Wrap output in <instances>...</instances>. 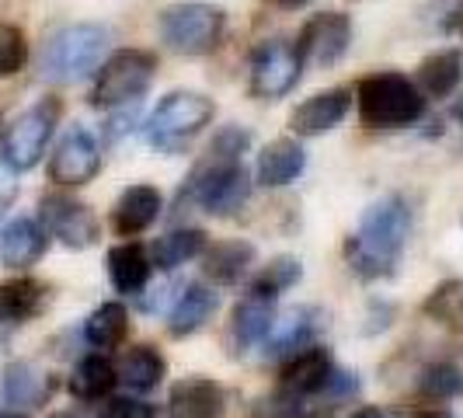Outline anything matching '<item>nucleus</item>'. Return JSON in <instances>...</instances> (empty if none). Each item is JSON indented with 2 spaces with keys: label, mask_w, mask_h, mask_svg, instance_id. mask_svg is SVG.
I'll return each instance as SVG.
<instances>
[{
  "label": "nucleus",
  "mask_w": 463,
  "mask_h": 418,
  "mask_svg": "<svg viewBox=\"0 0 463 418\" xmlns=\"http://www.w3.org/2000/svg\"><path fill=\"white\" fill-rule=\"evenodd\" d=\"M251 147V133L241 126L220 129L209 154L192 167L182 203H195L209 216H233L251 195V178L244 167V150Z\"/></svg>",
  "instance_id": "1"
},
{
  "label": "nucleus",
  "mask_w": 463,
  "mask_h": 418,
  "mask_svg": "<svg viewBox=\"0 0 463 418\" xmlns=\"http://www.w3.org/2000/svg\"><path fill=\"white\" fill-rule=\"evenodd\" d=\"M408 237H411V206L401 195H383L363 213L355 233L345 237L348 269L366 282L391 279L408 248Z\"/></svg>",
  "instance_id": "2"
},
{
  "label": "nucleus",
  "mask_w": 463,
  "mask_h": 418,
  "mask_svg": "<svg viewBox=\"0 0 463 418\" xmlns=\"http://www.w3.org/2000/svg\"><path fill=\"white\" fill-rule=\"evenodd\" d=\"M355 109L370 129H404L425 116V94L404 73L380 70L355 84Z\"/></svg>",
  "instance_id": "3"
},
{
  "label": "nucleus",
  "mask_w": 463,
  "mask_h": 418,
  "mask_svg": "<svg viewBox=\"0 0 463 418\" xmlns=\"http://www.w3.org/2000/svg\"><path fill=\"white\" fill-rule=\"evenodd\" d=\"M109 43L112 32L105 24H67L43 46L39 70L49 84H77L98 73V67L105 63Z\"/></svg>",
  "instance_id": "4"
},
{
  "label": "nucleus",
  "mask_w": 463,
  "mask_h": 418,
  "mask_svg": "<svg viewBox=\"0 0 463 418\" xmlns=\"http://www.w3.org/2000/svg\"><path fill=\"white\" fill-rule=\"evenodd\" d=\"M157 77V56L146 49H118L112 52L94 77L91 105L94 109H118V105H137L150 91Z\"/></svg>",
  "instance_id": "5"
},
{
  "label": "nucleus",
  "mask_w": 463,
  "mask_h": 418,
  "mask_svg": "<svg viewBox=\"0 0 463 418\" xmlns=\"http://www.w3.org/2000/svg\"><path fill=\"white\" fill-rule=\"evenodd\" d=\"M213 116H216L213 98L199 91H171L154 109V116L146 119V139L157 150H178L195 133H203Z\"/></svg>",
  "instance_id": "6"
},
{
  "label": "nucleus",
  "mask_w": 463,
  "mask_h": 418,
  "mask_svg": "<svg viewBox=\"0 0 463 418\" xmlns=\"http://www.w3.org/2000/svg\"><path fill=\"white\" fill-rule=\"evenodd\" d=\"M56 122H60V101L56 98L35 101L28 112H22L7 126V133L0 139V164L7 171H14V175L32 171L35 164L43 161L49 139L56 133Z\"/></svg>",
  "instance_id": "7"
},
{
  "label": "nucleus",
  "mask_w": 463,
  "mask_h": 418,
  "mask_svg": "<svg viewBox=\"0 0 463 418\" xmlns=\"http://www.w3.org/2000/svg\"><path fill=\"white\" fill-rule=\"evenodd\" d=\"M157 24H161V39L175 52L206 56V52L220 46L223 28H227V14L220 7H213V4L188 0V4H171Z\"/></svg>",
  "instance_id": "8"
},
{
  "label": "nucleus",
  "mask_w": 463,
  "mask_h": 418,
  "mask_svg": "<svg viewBox=\"0 0 463 418\" xmlns=\"http://www.w3.org/2000/svg\"><path fill=\"white\" fill-rule=\"evenodd\" d=\"M39 220H43L49 237H56L70 252H84V248H94L101 241V223H98L94 209L88 203L70 199V195H60V192L43 195Z\"/></svg>",
  "instance_id": "9"
},
{
  "label": "nucleus",
  "mask_w": 463,
  "mask_h": 418,
  "mask_svg": "<svg viewBox=\"0 0 463 418\" xmlns=\"http://www.w3.org/2000/svg\"><path fill=\"white\" fill-rule=\"evenodd\" d=\"M300 49L286 39H272V43H261L251 56V94L261 101H279L297 88L300 81Z\"/></svg>",
  "instance_id": "10"
},
{
  "label": "nucleus",
  "mask_w": 463,
  "mask_h": 418,
  "mask_svg": "<svg viewBox=\"0 0 463 418\" xmlns=\"http://www.w3.org/2000/svg\"><path fill=\"white\" fill-rule=\"evenodd\" d=\"M98 171H101V147H98V139L84 126L67 129L63 139L56 143L52 157H49V178L63 188H77L88 185Z\"/></svg>",
  "instance_id": "11"
},
{
  "label": "nucleus",
  "mask_w": 463,
  "mask_h": 418,
  "mask_svg": "<svg viewBox=\"0 0 463 418\" xmlns=\"http://www.w3.org/2000/svg\"><path fill=\"white\" fill-rule=\"evenodd\" d=\"M352 46V22L342 11H325V14H314L310 22L303 24L297 49H300V60L310 67H335Z\"/></svg>",
  "instance_id": "12"
},
{
  "label": "nucleus",
  "mask_w": 463,
  "mask_h": 418,
  "mask_svg": "<svg viewBox=\"0 0 463 418\" xmlns=\"http://www.w3.org/2000/svg\"><path fill=\"white\" fill-rule=\"evenodd\" d=\"M272 321H276V300L248 290L241 297V303L233 307L231 325H227V346H231L233 356H244L248 348L261 346L265 335L272 331Z\"/></svg>",
  "instance_id": "13"
},
{
  "label": "nucleus",
  "mask_w": 463,
  "mask_h": 418,
  "mask_svg": "<svg viewBox=\"0 0 463 418\" xmlns=\"http://www.w3.org/2000/svg\"><path fill=\"white\" fill-rule=\"evenodd\" d=\"M49 233L39 216H11L0 223V265L7 269H32L46 255Z\"/></svg>",
  "instance_id": "14"
},
{
  "label": "nucleus",
  "mask_w": 463,
  "mask_h": 418,
  "mask_svg": "<svg viewBox=\"0 0 463 418\" xmlns=\"http://www.w3.org/2000/svg\"><path fill=\"white\" fill-rule=\"evenodd\" d=\"M325 328V314L317 307H293L289 314H282L272 321V331L265 335V356L272 359H289L293 352L314 346V338Z\"/></svg>",
  "instance_id": "15"
},
{
  "label": "nucleus",
  "mask_w": 463,
  "mask_h": 418,
  "mask_svg": "<svg viewBox=\"0 0 463 418\" xmlns=\"http://www.w3.org/2000/svg\"><path fill=\"white\" fill-rule=\"evenodd\" d=\"M335 370H338V366H335V359L327 356V348L307 346L286 359L282 376H279V387L289 391V394H297V397L325 394V387L331 384Z\"/></svg>",
  "instance_id": "16"
},
{
  "label": "nucleus",
  "mask_w": 463,
  "mask_h": 418,
  "mask_svg": "<svg viewBox=\"0 0 463 418\" xmlns=\"http://www.w3.org/2000/svg\"><path fill=\"white\" fill-rule=\"evenodd\" d=\"M348 112H352V91L348 88H331V91L314 94L303 105H297L293 116H289V129L297 137H321L327 129L342 126Z\"/></svg>",
  "instance_id": "17"
},
{
  "label": "nucleus",
  "mask_w": 463,
  "mask_h": 418,
  "mask_svg": "<svg viewBox=\"0 0 463 418\" xmlns=\"http://www.w3.org/2000/svg\"><path fill=\"white\" fill-rule=\"evenodd\" d=\"M227 408V394L209 376H185L167 391L171 418H220Z\"/></svg>",
  "instance_id": "18"
},
{
  "label": "nucleus",
  "mask_w": 463,
  "mask_h": 418,
  "mask_svg": "<svg viewBox=\"0 0 463 418\" xmlns=\"http://www.w3.org/2000/svg\"><path fill=\"white\" fill-rule=\"evenodd\" d=\"M164 209V195L154 185H129L118 195L116 209H112V227L118 237H139L157 223Z\"/></svg>",
  "instance_id": "19"
},
{
  "label": "nucleus",
  "mask_w": 463,
  "mask_h": 418,
  "mask_svg": "<svg viewBox=\"0 0 463 418\" xmlns=\"http://www.w3.org/2000/svg\"><path fill=\"white\" fill-rule=\"evenodd\" d=\"M255 265V244L251 241H216L203 252V272L216 286H237Z\"/></svg>",
  "instance_id": "20"
},
{
  "label": "nucleus",
  "mask_w": 463,
  "mask_h": 418,
  "mask_svg": "<svg viewBox=\"0 0 463 418\" xmlns=\"http://www.w3.org/2000/svg\"><path fill=\"white\" fill-rule=\"evenodd\" d=\"M216 307H220V297L209 286H203V282L185 286V293H178V300H175L171 314H167L171 338H188V335L203 331L209 318L216 314Z\"/></svg>",
  "instance_id": "21"
},
{
  "label": "nucleus",
  "mask_w": 463,
  "mask_h": 418,
  "mask_svg": "<svg viewBox=\"0 0 463 418\" xmlns=\"http://www.w3.org/2000/svg\"><path fill=\"white\" fill-rule=\"evenodd\" d=\"M150 272H154V261L146 255V248L137 244V241H126V244H116L109 252V279L116 286V293L122 297H139L150 282Z\"/></svg>",
  "instance_id": "22"
},
{
  "label": "nucleus",
  "mask_w": 463,
  "mask_h": 418,
  "mask_svg": "<svg viewBox=\"0 0 463 418\" xmlns=\"http://www.w3.org/2000/svg\"><path fill=\"white\" fill-rule=\"evenodd\" d=\"M307 167V154L297 139H272L258 154V182L265 188H286L293 185Z\"/></svg>",
  "instance_id": "23"
},
{
  "label": "nucleus",
  "mask_w": 463,
  "mask_h": 418,
  "mask_svg": "<svg viewBox=\"0 0 463 418\" xmlns=\"http://www.w3.org/2000/svg\"><path fill=\"white\" fill-rule=\"evenodd\" d=\"M46 307V286L32 276H18L0 282V325L14 328L32 321Z\"/></svg>",
  "instance_id": "24"
},
{
  "label": "nucleus",
  "mask_w": 463,
  "mask_h": 418,
  "mask_svg": "<svg viewBox=\"0 0 463 418\" xmlns=\"http://www.w3.org/2000/svg\"><path fill=\"white\" fill-rule=\"evenodd\" d=\"M116 370H118V380L133 394H150V391L161 387L164 376H167V359L154 346H133L122 356V363H118Z\"/></svg>",
  "instance_id": "25"
},
{
  "label": "nucleus",
  "mask_w": 463,
  "mask_h": 418,
  "mask_svg": "<svg viewBox=\"0 0 463 418\" xmlns=\"http://www.w3.org/2000/svg\"><path fill=\"white\" fill-rule=\"evenodd\" d=\"M206 244H209L206 231H199V227H178V231H167L164 237L154 241L150 261H154V269H161V272H175V269H182L185 261L203 258Z\"/></svg>",
  "instance_id": "26"
},
{
  "label": "nucleus",
  "mask_w": 463,
  "mask_h": 418,
  "mask_svg": "<svg viewBox=\"0 0 463 418\" xmlns=\"http://www.w3.org/2000/svg\"><path fill=\"white\" fill-rule=\"evenodd\" d=\"M116 384H118L116 363L109 356H101V352L84 356L73 366V373H70V394L77 397V401H105V397L116 391Z\"/></svg>",
  "instance_id": "27"
},
{
  "label": "nucleus",
  "mask_w": 463,
  "mask_h": 418,
  "mask_svg": "<svg viewBox=\"0 0 463 418\" xmlns=\"http://www.w3.org/2000/svg\"><path fill=\"white\" fill-rule=\"evenodd\" d=\"M52 394V380L32 363H11L4 370V401L14 408H39Z\"/></svg>",
  "instance_id": "28"
},
{
  "label": "nucleus",
  "mask_w": 463,
  "mask_h": 418,
  "mask_svg": "<svg viewBox=\"0 0 463 418\" xmlns=\"http://www.w3.org/2000/svg\"><path fill=\"white\" fill-rule=\"evenodd\" d=\"M463 81V56L457 49H442L432 52L429 60H421L418 67V88L429 98H449Z\"/></svg>",
  "instance_id": "29"
},
{
  "label": "nucleus",
  "mask_w": 463,
  "mask_h": 418,
  "mask_svg": "<svg viewBox=\"0 0 463 418\" xmlns=\"http://www.w3.org/2000/svg\"><path fill=\"white\" fill-rule=\"evenodd\" d=\"M129 335V314L118 300L94 307L91 318L84 321V338L94 348H118Z\"/></svg>",
  "instance_id": "30"
},
{
  "label": "nucleus",
  "mask_w": 463,
  "mask_h": 418,
  "mask_svg": "<svg viewBox=\"0 0 463 418\" xmlns=\"http://www.w3.org/2000/svg\"><path fill=\"white\" fill-rule=\"evenodd\" d=\"M421 314L429 321H436L439 328H446V331L463 335V279H446V282H439L425 297Z\"/></svg>",
  "instance_id": "31"
},
{
  "label": "nucleus",
  "mask_w": 463,
  "mask_h": 418,
  "mask_svg": "<svg viewBox=\"0 0 463 418\" xmlns=\"http://www.w3.org/2000/svg\"><path fill=\"white\" fill-rule=\"evenodd\" d=\"M303 279V265L300 258H289L282 255L276 261H269L255 279H251V286L248 290H255V293H265V297H272L276 300L279 293H286V290H293L297 282Z\"/></svg>",
  "instance_id": "32"
},
{
  "label": "nucleus",
  "mask_w": 463,
  "mask_h": 418,
  "mask_svg": "<svg viewBox=\"0 0 463 418\" xmlns=\"http://www.w3.org/2000/svg\"><path fill=\"white\" fill-rule=\"evenodd\" d=\"M421 394L429 401H453V397H463V370L453 366V363H436L421 373L418 380Z\"/></svg>",
  "instance_id": "33"
},
{
  "label": "nucleus",
  "mask_w": 463,
  "mask_h": 418,
  "mask_svg": "<svg viewBox=\"0 0 463 418\" xmlns=\"http://www.w3.org/2000/svg\"><path fill=\"white\" fill-rule=\"evenodd\" d=\"M28 63V43L18 24L0 22V77H14Z\"/></svg>",
  "instance_id": "34"
},
{
  "label": "nucleus",
  "mask_w": 463,
  "mask_h": 418,
  "mask_svg": "<svg viewBox=\"0 0 463 418\" xmlns=\"http://www.w3.org/2000/svg\"><path fill=\"white\" fill-rule=\"evenodd\" d=\"M98 418H157V408L150 404V401H143V397H105V404H101V415Z\"/></svg>",
  "instance_id": "35"
},
{
  "label": "nucleus",
  "mask_w": 463,
  "mask_h": 418,
  "mask_svg": "<svg viewBox=\"0 0 463 418\" xmlns=\"http://www.w3.org/2000/svg\"><path fill=\"white\" fill-rule=\"evenodd\" d=\"M300 401L303 397L289 394V391H282V387H279V394H272L269 401H258L255 415L258 418H297L303 412Z\"/></svg>",
  "instance_id": "36"
},
{
  "label": "nucleus",
  "mask_w": 463,
  "mask_h": 418,
  "mask_svg": "<svg viewBox=\"0 0 463 418\" xmlns=\"http://www.w3.org/2000/svg\"><path fill=\"white\" fill-rule=\"evenodd\" d=\"M325 394H327V397H335V401H342V397L359 394V380H355V373L335 370V376H331V384L325 387Z\"/></svg>",
  "instance_id": "37"
},
{
  "label": "nucleus",
  "mask_w": 463,
  "mask_h": 418,
  "mask_svg": "<svg viewBox=\"0 0 463 418\" xmlns=\"http://www.w3.org/2000/svg\"><path fill=\"white\" fill-rule=\"evenodd\" d=\"M348 418H387V415H383L380 408H355V412H352Z\"/></svg>",
  "instance_id": "38"
},
{
  "label": "nucleus",
  "mask_w": 463,
  "mask_h": 418,
  "mask_svg": "<svg viewBox=\"0 0 463 418\" xmlns=\"http://www.w3.org/2000/svg\"><path fill=\"white\" fill-rule=\"evenodd\" d=\"M411 418H453L449 412H442V408H425V412H415Z\"/></svg>",
  "instance_id": "39"
},
{
  "label": "nucleus",
  "mask_w": 463,
  "mask_h": 418,
  "mask_svg": "<svg viewBox=\"0 0 463 418\" xmlns=\"http://www.w3.org/2000/svg\"><path fill=\"white\" fill-rule=\"evenodd\" d=\"M272 4H279V7H286V11H293V7H303L307 0H272Z\"/></svg>",
  "instance_id": "40"
},
{
  "label": "nucleus",
  "mask_w": 463,
  "mask_h": 418,
  "mask_svg": "<svg viewBox=\"0 0 463 418\" xmlns=\"http://www.w3.org/2000/svg\"><path fill=\"white\" fill-rule=\"evenodd\" d=\"M453 28H457V35L463 39V11H457V18H453Z\"/></svg>",
  "instance_id": "41"
},
{
  "label": "nucleus",
  "mask_w": 463,
  "mask_h": 418,
  "mask_svg": "<svg viewBox=\"0 0 463 418\" xmlns=\"http://www.w3.org/2000/svg\"><path fill=\"white\" fill-rule=\"evenodd\" d=\"M297 418H331V415H325V412H300Z\"/></svg>",
  "instance_id": "42"
},
{
  "label": "nucleus",
  "mask_w": 463,
  "mask_h": 418,
  "mask_svg": "<svg viewBox=\"0 0 463 418\" xmlns=\"http://www.w3.org/2000/svg\"><path fill=\"white\" fill-rule=\"evenodd\" d=\"M0 418H24L22 412H11V408H4V412H0Z\"/></svg>",
  "instance_id": "43"
},
{
  "label": "nucleus",
  "mask_w": 463,
  "mask_h": 418,
  "mask_svg": "<svg viewBox=\"0 0 463 418\" xmlns=\"http://www.w3.org/2000/svg\"><path fill=\"white\" fill-rule=\"evenodd\" d=\"M457 116H460V122H463V105H460V109H457Z\"/></svg>",
  "instance_id": "44"
},
{
  "label": "nucleus",
  "mask_w": 463,
  "mask_h": 418,
  "mask_svg": "<svg viewBox=\"0 0 463 418\" xmlns=\"http://www.w3.org/2000/svg\"><path fill=\"white\" fill-rule=\"evenodd\" d=\"M52 418H73V415H52Z\"/></svg>",
  "instance_id": "45"
}]
</instances>
